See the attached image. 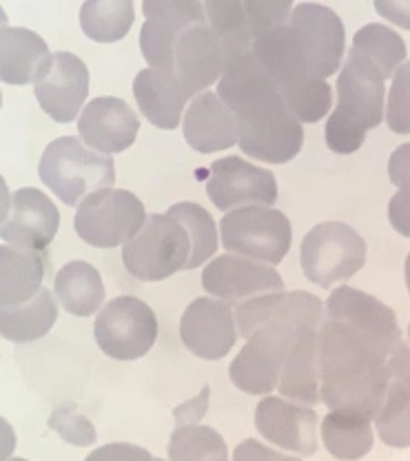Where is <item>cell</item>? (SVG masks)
<instances>
[{"mask_svg": "<svg viewBox=\"0 0 410 461\" xmlns=\"http://www.w3.org/2000/svg\"><path fill=\"white\" fill-rule=\"evenodd\" d=\"M215 94L235 115L238 144L246 156L287 165L302 151V122L288 112L278 83L255 60L253 51L224 60Z\"/></svg>", "mask_w": 410, "mask_h": 461, "instance_id": "obj_1", "label": "cell"}, {"mask_svg": "<svg viewBox=\"0 0 410 461\" xmlns=\"http://www.w3.org/2000/svg\"><path fill=\"white\" fill-rule=\"evenodd\" d=\"M317 368L320 397L331 411H353L375 420L393 379L388 359L337 321L322 320Z\"/></svg>", "mask_w": 410, "mask_h": 461, "instance_id": "obj_2", "label": "cell"}, {"mask_svg": "<svg viewBox=\"0 0 410 461\" xmlns=\"http://www.w3.org/2000/svg\"><path fill=\"white\" fill-rule=\"evenodd\" d=\"M386 80L364 56L351 50L337 78V107L328 115L326 147L349 156L360 151L370 129L384 120Z\"/></svg>", "mask_w": 410, "mask_h": 461, "instance_id": "obj_3", "label": "cell"}, {"mask_svg": "<svg viewBox=\"0 0 410 461\" xmlns=\"http://www.w3.org/2000/svg\"><path fill=\"white\" fill-rule=\"evenodd\" d=\"M38 176L65 206H78L96 191L114 186L115 167L109 156L89 149L80 138L65 136L45 149Z\"/></svg>", "mask_w": 410, "mask_h": 461, "instance_id": "obj_4", "label": "cell"}, {"mask_svg": "<svg viewBox=\"0 0 410 461\" xmlns=\"http://www.w3.org/2000/svg\"><path fill=\"white\" fill-rule=\"evenodd\" d=\"M193 244L185 224L169 213L147 215L136 238L123 249L127 273L142 282H162L180 271H189Z\"/></svg>", "mask_w": 410, "mask_h": 461, "instance_id": "obj_5", "label": "cell"}, {"mask_svg": "<svg viewBox=\"0 0 410 461\" xmlns=\"http://www.w3.org/2000/svg\"><path fill=\"white\" fill-rule=\"evenodd\" d=\"M366 240L353 227L344 222H322L304 235L300 264L308 282L331 288L353 277L366 264Z\"/></svg>", "mask_w": 410, "mask_h": 461, "instance_id": "obj_6", "label": "cell"}, {"mask_svg": "<svg viewBox=\"0 0 410 461\" xmlns=\"http://www.w3.org/2000/svg\"><path fill=\"white\" fill-rule=\"evenodd\" d=\"M222 244L229 253L278 267L291 249V222L271 206H240L220 222Z\"/></svg>", "mask_w": 410, "mask_h": 461, "instance_id": "obj_7", "label": "cell"}, {"mask_svg": "<svg viewBox=\"0 0 410 461\" xmlns=\"http://www.w3.org/2000/svg\"><path fill=\"white\" fill-rule=\"evenodd\" d=\"M147 220L144 204L127 189H100L78 204L74 227L82 242L115 249L136 238Z\"/></svg>", "mask_w": 410, "mask_h": 461, "instance_id": "obj_8", "label": "cell"}, {"mask_svg": "<svg viewBox=\"0 0 410 461\" xmlns=\"http://www.w3.org/2000/svg\"><path fill=\"white\" fill-rule=\"evenodd\" d=\"M96 344L118 362L144 357L158 339V317L147 302L120 295L100 309L94 324Z\"/></svg>", "mask_w": 410, "mask_h": 461, "instance_id": "obj_9", "label": "cell"}, {"mask_svg": "<svg viewBox=\"0 0 410 461\" xmlns=\"http://www.w3.org/2000/svg\"><path fill=\"white\" fill-rule=\"evenodd\" d=\"M326 320L344 326L349 333L373 346L386 359L395 346L402 342V330L395 311L360 288H335L326 300Z\"/></svg>", "mask_w": 410, "mask_h": 461, "instance_id": "obj_10", "label": "cell"}, {"mask_svg": "<svg viewBox=\"0 0 410 461\" xmlns=\"http://www.w3.org/2000/svg\"><path fill=\"white\" fill-rule=\"evenodd\" d=\"M291 27L300 36L302 54L311 76L326 80L340 71L346 50V33L340 16L320 3L293 5Z\"/></svg>", "mask_w": 410, "mask_h": 461, "instance_id": "obj_11", "label": "cell"}, {"mask_svg": "<svg viewBox=\"0 0 410 461\" xmlns=\"http://www.w3.org/2000/svg\"><path fill=\"white\" fill-rule=\"evenodd\" d=\"M278 194L273 173L251 165L240 156H226L211 165L206 195L224 213L240 206H273Z\"/></svg>", "mask_w": 410, "mask_h": 461, "instance_id": "obj_12", "label": "cell"}, {"mask_svg": "<svg viewBox=\"0 0 410 461\" xmlns=\"http://www.w3.org/2000/svg\"><path fill=\"white\" fill-rule=\"evenodd\" d=\"M202 286L211 297L229 306L269 293H284L282 276L273 267L235 253L211 259L202 271Z\"/></svg>", "mask_w": 410, "mask_h": 461, "instance_id": "obj_13", "label": "cell"}, {"mask_svg": "<svg viewBox=\"0 0 410 461\" xmlns=\"http://www.w3.org/2000/svg\"><path fill=\"white\" fill-rule=\"evenodd\" d=\"M142 12L147 16L142 29H140V50L144 60L151 69H171L173 65V47L185 29L206 23L205 5L196 0L185 3H158L149 0L142 5Z\"/></svg>", "mask_w": 410, "mask_h": 461, "instance_id": "obj_14", "label": "cell"}, {"mask_svg": "<svg viewBox=\"0 0 410 461\" xmlns=\"http://www.w3.org/2000/svg\"><path fill=\"white\" fill-rule=\"evenodd\" d=\"M33 94L51 120L62 124L71 122L78 118L89 95V69L76 54L56 51L33 85Z\"/></svg>", "mask_w": 410, "mask_h": 461, "instance_id": "obj_15", "label": "cell"}, {"mask_svg": "<svg viewBox=\"0 0 410 461\" xmlns=\"http://www.w3.org/2000/svg\"><path fill=\"white\" fill-rule=\"evenodd\" d=\"M180 339L196 357L222 359L238 339L233 309L215 297H197L182 313Z\"/></svg>", "mask_w": 410, "mask_h": 461, "instance_id": "obj_16", "label": "cell"}, {"mask_svg": "<svg viewBox=\"0 0 410 461\" xmlns=\"http://www.w3.org/2000/svg\"><path fill=\"white\" fill-rule=\"evenodd\" d=\"M255 429L278 448L311 457L317 450V412L282 397H264L255 406Z\"/></svg>", "mask_w": 410, "mask_h": 461, "instance_id": "obj_17", "label": "cell"}, {"mask_svg": "<svg viewBox=\"0 0 410 461\" xmlns=\"http://www.w3.org/2000/svg\"><path fill=\"white\" fill-rule=\"evenodd\" d=\"M58 227L60 213L54 202L42 191L25 186L12 195V209L0 227V240L27 251H45L54 242Z\"/></svg>", "mask_w": 410, "mask_h": 461, "instance_id": "obj_18", "label": "cell"}, {"mask_svg": "<svg viewBox=\"0 0 410 461\" xmlns=\"http://www.w3.org/2000/svg\"><path fill=\"white\" fill-rule=\"evenodd\" d=\"M222 69H224V54L214 29L206 23L185 29L173 47L171 71L189 91L191 98L205 94L211 85L218 83Z\"/></svg>", "mask_w": 410, "mask_h": 461, "instance_id": "obj_19", "label": "cell"}, {"mask_svg": "<svg viewBox=\"0 0 410 461\" xmlns=\"http://www.w3.org/2000/svg\"><path fill=\"white\" fill-rule=\"evenodd\" d=\"M138 131L136 112L123 98L114 95L91 100L78 118L80 140L103 156L127 151L136 142Z\"/></svg>", "mask_w": 410, "mask_h": 461, "instance_id": "obj_20", "label": "cell"}, {"mask_svg": "<svg viewBox=\"0 0 410 461\" xmlns=\"http://www.w3.org/2000/svg\"><path fill=\"white\" fill-rule=\"evenodd\" d=\"M185 140L197 153H218L238 144V122L215 91L191 100L185 113Z\"/></svg>", "mask_w": 410, "mask_h": 461, "instance_id": "obj_21", "label": "cell"}, {"mask_svg": "<svg viewBox=\"0 0 410 461\" xmlns=\"http://www.w3.org/2000/svg\"><path fill=\"white\" fill-rule=\"evenodd\" d=\"M133 95L144 118L153 127L173 131L180 124L189 91L180 85L171 69H142L133 80Z\"/></svg>", "mask_w": 410, "mask_h": 461, "instance_id": "obj_22", "label": "cell"}, {"mask_svg": "<svg viewBox=\"0 0 410 461\" xmlns=\"http://www.w3.org/2000/svg\"><path fill=\"white\" fill-rule=\"evenodd\" d=\"M253 51L255 60L267 69V74L278 83L279 91H287L297 83H302L304 78H308L306 60H304L300 36H297L296 29L288 25L275 27L264 32L262 36H258L253 41Z\"/></svg>", "mask_w": 410, "mask_h": 461, "instance_id": "obj_23", "label": "cell"}, {"mask_svg": "<svg viewBox=\"0 0 410 461\" xmlns=\"http://www.w3.org/2000/svg\"><path fill=\"white\" fill-rule=\"evenodd\" d=\"M50 58L51 51L47 42L32 29H0V83L36 85Z\"/></svg>", "mask_w": 410, "mask_h": 461, "instance_id": "obj_24", "label": "cell"}, {"mask_svg": "<svg viewBox=\"0 0 410 461\" xmlns=\"http://www.w3.org/2000/svg\"><path fill=\"white\" fill-rule=\"evenodd\" d=\"M317 330L320 326L304 324L291 346L278 391L287 400L302 406H317L320 397V368H317Z\"/></svg>", "mask_w": 410, "mask_h": 461, "instance_id": "obj_25", "label": "cell"}, {"mask_svg": "<svg viewBox=\"0 0 410 461\" xmlns=\"http://www.w3.org/2000/svg\"><path fill=\"white\" fill-rule=\"evenodd\" d=\"M42 251L0 244V309L25 304L38 295L45 277Z\"/></svg>", "mask_w": 410, "mask_h": 461, "instance_id": "obj_26", "label": "cell"}, {"mask_svg": "<svg viewBox=\"0 0 410 461\" xmlns=\"http://www.w3.org/2000/svg\"><path fill=\"white\" fill-rule=\"evenodd\" d=\"M54 293L67 313L76 317H91L105 304V285L98 268L89 262L74 259L58 271Z\"/></svg>", "mask_w": 410, "mask_h": 461, "instance_id": "obj_27", "label": "cell"}, {"mask_svg": "<svg viewBox=\"0 0 410 461\" xmlns=\"http://www.w3.org/2000/svg\"><path fill=\"white\" fill-rule=\"evenodd\" d=\"M58 320L54 293L42 286L36 297L18 306L0 309V338L14 344H29L45 338Z\"/></svg>", "mask_w": 410, "mask_h": 461, "instance_id": "obj_28", "label": "cell"}, {"mask_svg": "<svg viewBox=\"0 0 410 461\" xmlns=\"http://www.w3.org/2000/svg\"><path fill=\"white\" fill-rule=\"evenodd\" d=\"M370 417L353 411H331L320 432L324 448L340 461H357L373 450L375 437Z\"/></svg>", "mask_w": 410, "mask_h": 461, "instance_id": "obj_29", "label": "cell"}, {"mask_svg": "<svg viewBox=\"0 0 410 461\" xmlns=\"http://www.w3.org/2000/svg\"><path fill=\"white\" fill-rule=\"evenodd\" d=\"M136 18L132 0H89L80 7V27L94 42H118Z\"/></svg>", "mask_w": 410, "mask_h": 461, "instance_id": "obj_30", "label": "cell"}, {"mask_svg": "<svg viewBox=\"0 0 410 461\" xmlns=\"http://www.w3.org/2000/svg\"><path fill=\"white\" fill-rule=\"evenodd\" d=\"M351 50L364 56L382 74L384 80L393 78L395 71L406 62V42H404V38L390 27L379 25V23H370V25L361 27L353 36Z\"/></svg>", "mask_w": 410, "mask_h": 461, "instance_id": "obj_31", "label": "cell"}, {"mask_svg": "<svg viewBox=\"0 0 410 461\" xmlns=\"http://www.w3.org/2000/svg\"><path fill=\"white\" fill-rule=\"evenodd\" d=\"M205 14L206 25L214 29V33L218 36L224 60L251 51L253 36H251L242 3H235V0H206Z\"/></svg>", "mask_w": 410, "mask_h": 461, "instance_id": "obj_32", "label": "cell"}, {"mask_svg": "<svg viewBox=\"0 0 410 461\" xmlns=\"http://www.w3.org/2000/svg\"><path fill=\"white\" fill-rule=\"evenodd\" d=\"M375 426L386 446L410 448V391L399 379H390Z\"/></svg>", "mask_w": 410, "mask_h": 461, "instance_id": "obj_33", "label": "cell"}, {"mask_svg": "<svg viewBox=\"0 0 410 461\" xmlns=\"http://www.w3.org/2000/svg\"><path fill=\"white\" fill-rule=\"evenodd\" d=\"M169 215L180 220L185 224L187 233H189L193 244L191 268L202 267L206 259H211L218 251V227L211 213H206L205 206L196 204V202H178V204L169 206Z\"/></svg>", "mask_w": 410, "mask_h": 461, "instance_id": "obj_34", "label": "cell"}, {"mask_svg": "<svg viewBox=\"0 0 410 461\" xmlns=\"http://www.w3.org/2000/svg\"><path fill=\"white\" fill-rule=\"evenodd\" d=\"M226 441L211 426L182 424L176 426L169 439V459L171 461H211L224 457Z\"/></svg>", "mask_w": 410, "mask_h": 461, "instance_id": "obj_35", "label": "cell"}, {"mask_svg": "<svg viewBox=\"0 0 410 461\" xmlns=\"http://www.w3.org/2000/svg\"><path fill=\"white\" fill-rule=\"evenodd\" d=\"M282 95L288 112L296 115L300 122H317L326 113H331V85L326 80L317 78V76H308L302 83L284 91Z\"/></svg>", "mask_w": 410, "mask_h": 461, "instance_id": "obj_36", "label": "cell"}, {"mask_svg": "<svg viewBox=\"0 0 410 461\" xmlns=\"http://www.w3.org/2000/svg\"><path fill=\"white\" fill-rule=\"evenodd\" d=\"M386 124L390 131L410 133V60L404 62L393 76V85L386 103Z\"/></svg>", "mask_w": 410, "mask_h": 461, "instance_id": "obj_37", "label": "cell"}, {"mask_svg": "<svg viewBox=\"0 0 410 461\" xmlns=\"http://www.w3.org/2000/svg\"><path fill=\"white\" fill-rule=\"evenodd\" d=\"M50 429L56 430L71 446H91L98 439L94 424L76 411L74 403H62L51 412Z\"/></svg>", "mask_w": 410, "mask_h": 461, "instance_id": "obj_38", "label": "cell"}, {"mask_svg": "<svg viewBox=\"0 0 410 461\" xmlns=\"http://www.w3.org/2000/svg\"><path fill=\"white\" fill-rule=\"evenodd\" d=\"M242 7L249 21L253 41L264 32L275 27L288 25L293 14V3H262V0H242Z\"/></svg>", "mask_w": 410, "mask_h": 461, "instance_id": "obj_39", "label": "cell"}, {"mask_svg": "<svg viewBox=\"0 0 410 461\" xmlns=\"http://www.w3.org/2000/svg\"><path fill=\"white\" fill-rule=\"evenodd\" d=\"M85 461H156V457L136 444H107L96 448Z\"/></svg>", "mask_w": 410, "mask_h": 461, "instance_id": "obj_40", "label": "cell"}, {"mask_svg": "<svg viewBox=\"0 0 410 461\" xmlns=\"http://www.w3.org/2000/svg\"><path fill=\"white\" fill-rule=\"evenodd\" d=\"M388 220L404 238H410V185L399 186L388 202Z\"/></svg>", "mask_w": 410, "mask_h": 461, "instance_id": "obj_41", "label": "cell"}, {"mask_svg": "<svg viewBox=\"0 0 410 461\" xmlns=\"http://www.w3.org/2000/svg\"><path fill=\"white\" fill-rule=\"evenodd\" d=\"M233 461H300V459L278 453V450L269 448L267 444H260L258 439H244L242 444L235 448Z\"/></svg>", "mask_w": 410, "mask_h": 461, "instance_id": "obj_42", "label": "cell"}, {"mask_svg": "<svg viewBox=\"0 0 410 461\" xmlns=\"http://www.w3.org/2000/svg\"><path fill=\"white\" fill-rule=\"evenodd\" d=\"M388 177L397 189L410 185V142L402 144L393 151L388 160Z\"/></svg>", "mask_w": 410, "mask_h": 461, "instance_id": "obj_43", "label": "cell"}, {"mask_svg": "<svg viewBox=\"0 0 410 461\" xmlns=\"http://www.w3.org/2000/svg\"><path fill=\"white\" fill-rule=\"evenodd\" d=\"M375 9L393 25L410 29V0H378Z\"/></svg>", "mask_w": 410, "mask_h": 461, "instance_id": "obj_44", "label": "cell"}, {"mask_svg": "<svg viewBox=\"0 0 410 461\" xmlns=\"http://www.w3.org/2000/svg\"><path fill=\"white\" fill-rule=\"evenodd\" d=\"M388 366L395 379L404 384L410 391V344L399 342L393 353L388 355Z\"/></svg>", "mask_w": 410, "mask_h": 461, "instance_id": "obj_45", "label": "cell"}, {"mask_svg": "<svg viewBox=\"0 0 410 461\" xmlns=\"http://www.w3.org/2000/svg\"><path fill=\"white\" fill-rule=\"evenodd\" d=\"M206 403H209V386L202 388V393L197 397H193L189 403H182V406L176 408V421L178 426L182 424H196L202 415L206 412Z\"/></svg>", "mask_w": 410, "mask_h": 461, "instance_id": "obj_46", "label": "cell"}, {"mask_svg": "<svg viewBox=\"0 0 410 461\" xmlns=\"http://www.w3.org/2000/svg\"><path fill=\"white\" fill-rule=\"evenodd\" d=\"M14 450H16V430L5 417H0V461L12 459Z\"/></svg>", "mask_w": 410, "mask_h": 461, "instance_id": "obj_47", "label": "cell"}, {"mask_svg": "<svg viewBox=\"0 0 410 461\" xmlns=\"http://www.w3.org/2000/svg\"><path fill=\"white\" fill-rule=\"evenodd\" d=\"M9 209H12V194H9V186L7 182H5V177L0 176V227H3L5 220H7Z\"/></svg>", "mask_w": 410, "mask_h": 461, "instance_id": "obj_48", "label": "cell"}, {"mask_svg": "<svg viewBox=\"0 0 410 461\" xmlns=\"http://www.w3.org/2000/svg\"><path fill=\"white\" fill-rule=\"evenodd\" d=\"M404 273H406V286H408V293H410V253L406 258V268H404Z\"/></svg>", "mask_w": 410, "mask_h": 461, "instance_id": "obj_49", "label": "cell"}, {"mask_svg": "<svg viewBox=\"0 0 410 461\" xmlns=\"http://www.w3.org/2000/svg\"><path fill=\"white\" fill-rule=\"evenodd\" d=\"M7 25V14H5V9L0 7V29Z\"/></svg>", "mask_w": 410, "mask_h": 461, "instance_id": "obj_50", "label": "cell"}, {"mask_svg": "<svg viewBox=\"0 0 410 461\" xmlns=\"http://www.w3.org/2000/svg\"><path fill=\"white\" fill-rule=\"evenodd\" d=\"M211 461H229V457H226V455H224V457H215V459H211Z\"/></svg>", "mask_w": 410, "mask_h": 461, "instance_id": "obj_51", "label": "cell"}, {"mask_svg": "<svg viewBox=\"0 0 410 461\" xmlns=\"http://www.w3.org/2000/svg\"><path fill=\"white\" fill-rule=\"evenodd\" d=\"M7 461H27V459H23V457H12V459H7Z\"/></svg>", "mask_w": 410, "mask_h": 461, "instance_id": "obj_52", "label": "cell"}, {"mask_svg": "<svg viewBox=\"0 0 410 461\" xmlns=\"http://www.w3.org/2000/svg\"><path fill=\"white\" fill-rule=\"evenodd\" d=\"M0 107H3V91H0Z\"/></svg>", "mask_w": 410, "mask_h": 461, "instance_id": "obj_53", "label": "cell"}, {"mask_svg": "<svg viewBox=\"0 0 410 461\" xmlns=\"http://www.w3.org/2000/svg\"><path fill=\"white\" fill-rule=\"evenodd\" d=\"M408 339H410V326H408Z\"/></svg>", "mask_w": 410, "mask_h": 461, "instance_id": "obj_54", "label": "cell"}, {"mask_svg": "<svg viewBox=\"0 0 410 461\" xmlns=\"http://www.w3.org/2000/svg\"><path fill=\"white\" fill-rule=\"evenodd\" d=\"M156 461H164V459H158V457H156Z\"/></svg>", "mask_w": 410, "mask_h": 461, "instance_id": "obj_55", "label": "cell"}]
</instances>
